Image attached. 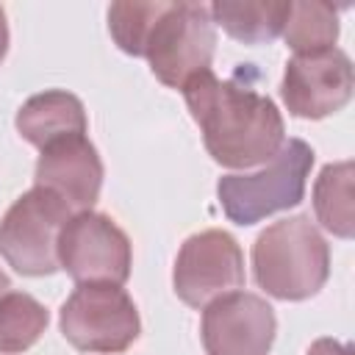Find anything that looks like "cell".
<instances>
[{"instance_id":"1","label":"cell","mask_w":355,"mask_h":355,"mask_svg":"<svg viewBox=\"0 0 355 355\" xmlns=\"http://www.w3.org/2000/svg\"><path fill=\"white\" fill-rule=\"evenodd\" d=\"M180 92L216 164L247 169L272 161L283 147L286 125L277 105L247 83L222 80L205 69Z\"/></svg>"},{"instance_id":"2","label":"cell","mask_w":355,"mask_h":355,"mask_svg":"<svg viewBox=\"0 0 355 355\" xmlns=\"http://www.w3.org/2000/svg\"><path fill=\"white\" fill-rule=\"evenodd\" d=\"M258 286L277 300H308L330 275V250L308 216H288L269 225L252 244Z\"/></svg>"},{"instance_id":"3","label":"cell","mask_w":355,"mask_h":355,"mask_svg":"<svg viewBox=\"0 0 355 355\" xmlns=\"http://www.w3.org/2000/svg\"><path fill=\"white\" fill-rule=\"evenodd\" d=\"M313 166V150L302 139H288L272 161L258 172L225 175L216 183V197L225 216L236 225H255L275 211L294 208L305 194V180Z\"/></svg>"},{"instance_id":"4","label":"cell","mask_w":355,"mask_h":355,"mask_svg":"<svg viewBox=\"0 0 355 355\" xmlns=\"http://www.w3.org/2000/svg\"><path fill=\"white\" fill-rule=\"evenodd\" d=\"M216 50V25L202 3H164L147 44L144 58L153 75L172 89H183L194 75L211 69Z\"/></svg>"},{"instance_id":"5","label":"cell","mask_w":355,"mask_h":355,"mask_svg":"<svg viewBox=\"0 0 355 355\" xmlns=\"http://www.w3.org/2000/svg\"><path fill=\"white\" fill-rule=\"evenodd\" d=\"M72 208L50 189L33 186L11 202L0 222V255L28 277L58 272V239Z\"/></svg>"},{"instance_id":"6","label":"cell","mask_w":355,"mask_h":355,"mask_svg":"<svg viewBox=\"0 0 355 355\" xmlns=\"http://www.w3.org/2000/svg\"><path fill=\"white\" fill-rule=\"evenodd\" d=\"M61 333L80 352H125L139 338V311L130 294L111 283L78 286L61 305Z\"/></svg>"},{"instance_id":"7","label":"cell","mask_w":355,"mask_h":355,"mask_svg":"<svg viewBox=\"0 0 355 355\" xmlns=\"http://www.w3.org/2000/svg\"><path fill=\"white\" fill-rule=\"evenodd\" d=\"M58 266L78 286H122L130 275V241L111 216L97 211H78L61 230Z\"/></svg>"},{"instance_id":"8","label":"cell","mask_w":355,"mask_h":355,"mask_svg":"<svg viewBox=\"0 0 355 355\" xmlns=\"http://www.w3.org/2000/svg\"><path fill=\"white\" fill-rule=\"evenodd\" d=\"M175 294L191 305L205 308L208 302L244 286V255L239 241L227 230H202L183 241L175 272Z\"/></svg>"},{"instance_id":"9","label":"cell","mask_w":355,"mask_h":355,"mask_svg":"<svg viewBox=\"0 0 355 355\" xmlns=\"http://www.w3.org/2000/svg\"><path fill=\"white\" fill-rule=\"evenodd\" d=\"M280 94L288 114L300 119H322L341 111L352 97L349 55L338 47L294 55L286 64Z\"/></svg>"},{"instance_id":"10","label":"cell","mask_w":355,"mask_h":355,"mask_svg":"<svg viewBox=\"0 0 355 355\" xmlns=\"http://www.w3.org/2000/svg\"><path fill=\"white\" fill-rule=\"evenodd\" d=\"M277 319L272 305L250 291H230L202 308V347L208 355H266Z\"/></svg>"},{"instance_id":"11","label":"cell","mask_w":355,"mask_h":355,"mask_svg":"<svg viewBox=\"0 0 355 355\" xmlns=\"http://www.w3.org/2000/svg\"><path fill=\"white\" fill-rule=\"evenodd\" d=\"M36 186L55 191L69 208L92 211L103 189V161L86 133L64 136L42 150Z\"/></svg>"},{"instance_id":"12","label":"cell","mask_w":355,"mask_h":355,"mask_svg":"<svg viewBox=\"0 0 355 355\" xmlns=\"http://www.w3.org/2000/svg\"><path fill=\"white\" fill-rule=\"evenodd\" d=\"M17 130L28 144H33L39 150H44L47 144H53L64 136L86 133L83 103L75 94L61 92V89L33 94L17 111Z\"/></svg>"},{"instance_id":"13","label":"cell","mask_w":355,"mask_h":355,"mask_svg":"<svg viewBox=\"0 0 355 355\" xmlns=\"http://www.w3.org/2000/svg\"><path fill=\"white\" fill-rule=\"evenodd\" d=\"M211 8L214 25L244 44H263L283 33L291 3L269 0H216Z\"/></svg>"},{"instance_id":"14","label":"cell","mask_w":355,"mask_h":355,"mask_svg":"<svg viewBox=\"0 0 355 355\" xmlns=\"http://www.w3.org/2000/svg\"><path fill=\"white\" fill-rule=\"evenodd\" d=\"M355 166L352 161L327 164L313 183V211L324 230L338 239H352L355 233V208H352Z\"/></svg>"},{"instance_id":"15","label":"cell","mask_w":355,"mask_h":355,"mask_svg":"<svg viewBox=\"0 0 355 355\" xmlns=\"http://www.w3.org/2000/svg\"><path fill=\"white\" fill-rule=\"evenodd\" d=\"M47 327V308L25 291L0 297V352L14 355L31 349Z\"/></svg>"},{"instance_id":"16","label":"cell","mask_w":355,"mask_h":355,"mask_svg":"<svg viewBox=\"0 0 355 355\" xmlns=\"http://www.w3.org/2000/svg\"><path fill=\"white\" fill-rule=\"evenodd\" d=\"M283 39L294 50V55L330 50L338 39V11L333 6L316 3V0L291 3L288 19L283 28Z\"/></svg>"},{"instance_id":"17","label":"cell","mask_w":355,"mask_h":355,"mask_svg":"<svg viewBox=\"0 0 355 355\" xmlns=\"http://www.w3.org/2000/svg\"><path fill=\"white\" fill-rule=\"evenodd\" d=\"M161 6H164L161 0H155V3H111L108 31L122 53L144 58V44H147L150 28H153Z\"/></svg>"},{"instance_id":"18","label":"cell","mask_w":355,"mask_h":355,"mask_svg":"<svg viewBox=\"0 0 355 355\" xmlns=\"http://www.w3.org/2000/svg\"><path fill=\"white\" fill-rule=\"evenodd\" d=\"M308 355H352V347L349 344H341L336 338H319L311 344Z\"/></svg>"},{"instance_id":"19","label":"cell","mask_w":355,"mask_h":355,"mask_svg":"<svg viewBox=\"0 0 355 355\" xmlns=\"http://www.w3.org/2000/svg\"><path fill=\"white\" fill-rule=\"evenodd\" d=\"M6 50H8V25H6V11L0 8V61L6 58Z\"/></svg>"},{"instance_id":"20","label":"cell","mask_w":355,"mask_h":355,"mask_svg":"<svg viewBox=\"0 0 355 355\" xmlns=\"http://www.w3.org/2000/svg\"><path fill=\"white\" fill-rule=\"evenodd\" d=\"M8 288H11V280H8V275H6L3 269H0V297H3V294H6Z\"/></svg>"}]
</instances>
